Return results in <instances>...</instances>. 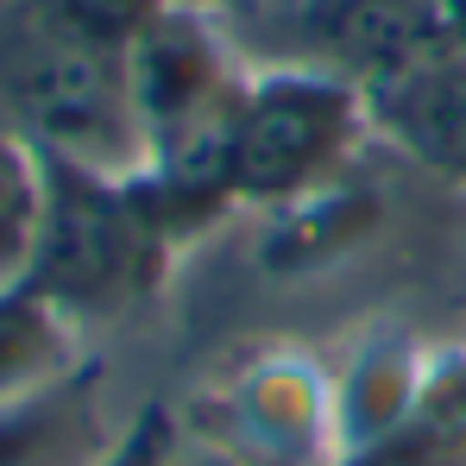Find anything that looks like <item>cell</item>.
Wrapping results in <instances>:
<instances>
[{"instance_id":"obj_3","label":"cell","mask_w":466,"mask_h":466,"mask_svg":"<svg viewBox=\"0 0 466 466\" xmlns=\"http://www.w3.org/2000/svg\"><path fill=\"white\" fill-rule=\"evenodd\" d=\"M372 133L360 82L328 64H265L246 76L239 114L228 139V183L233 202L284 208L315 189L340 183L353 146Z\"/></svg>"},{"instance_id":"obj_12","label":"cell","mask_w":466,"mask_h":466,"mask_svg":"<svg viewBox=\"0 0 466 466\" xmlns=\"http://www.w3.org/2000/svg\"><path fill=\"white\" fill-rule=\"evenodd\" d=\"M101 466H170V416L164 410H139L120 441L101 454Z\"/></svg>"},{"instance_id":"obj_8","label":"cell","mask_w":466,"mask_h":466,"mask_svg":"<svg viewBox=\"0 0 466 466\" xmlns=\"http://www.w3.org/2000/svg\"><path fill=\"white\" fill-rule=\"evenodd\" d=\"M422 372H429V353H416L403 340L366 347L340 372V385H334V466L360 461L366 448H379L410 416V403L422 390Z\"/></svg>"},{"instance_id":"obj_6","label":"cell","mask_w":466,"mask_h":466,"mask_svg":"<svg viewBox=\"0 0 466 466\" xmlns=\"http://www.w3.org/2000/svg\"><path fill=\"white\" fill-rule=\"evenodd\" d=\"M82 334L88 328H76L57 303H45L32 284H6L0 290V410L88 372L95 360Z\"/></svg>"},{"instance_id":"obj_2","label":"cell","mask_w":466,"mask_h":466,"mask_svg":"<svg viewBox=\"0 0 466 466\" xmlns=\"http://www.w3.org/2000/svg\"><path fill=\"white\" fill-rule=\"evenodd\" d=\"M45 164H51L45 228H38L25 284L45 303H57L76 328L120 321L164 284L177 239L164 233L139 177H107V170H82L57 157Z\"/></svg>"},{"instance_id":"obj_1","label":"cell","mask_w":466,"mask_h":466,"mask_svg":"<svg viewBox=\"0 0 466 466\" xmlns=\"http://www.w3.org/2000/svg\"><path fill=\"white\" fill-rule=\"evenodd\" d=\"M0 120L57 164L146 170L127 51L76 32L51 0H0Z\"/></svg>"},{"instance_id":"obj_11","label":"cell","mask_w":466,"mask_h":466,"mask_svg":"<svg viewBox=\"0 0 466 466\" xmlns=\"http://www.w3.org/2000/svg\"><path fill=\"white\" fill-rule=\"evenodd\" d=\"M51 6H57L76 32L101 38V45H114V51H133V45L152 32L177 0H51Z\"/></svg>"},{"instance_id":"obj_5","label":"cell","mask_w":466,"mask_h":466,"mask_svg":"<svg viewBox=\"0 0 466 466\" xmlns=\"http://www.w3.org/2000/svg\"><path fill=\"white\" fill-rule=\"evenodd\" d=\"M461 32V0H315L309 64H328L366 88Z\"/></svg>"},{"instance_id":"obj_10","label":"cell","mask_w":466,"mask_h":466,"mask_svg":"<svg viewBox=\"0 0 466 466\" xmlns=\"http://www.w3.org/2000/svg\"><path fill=\"white\" fill-rule=\"evenodd\" d=\"M45 183H51L45 152L0 120V290L25 284L32 271L38 228H45Z\"/></svg>"},{"instance_id":"obj_4","label":"cell","mask_w":466,"mask_h":466,"mask_svg":"<svg viewBox=\"0 0 466 466\" xmlns=\"http://www.w3.org/2000/svg\"><path fill=\"white\" fill-rule=\"evenodd\" d=\"M372 133H385L397 152L441 170L448 183H466V32L397 64L390 76L366 82Z\"/></svg>"},{"instance_id":"obj_9","label":"cell","mask_w":466,"mask_h":466,"mask_svg":"<svg viewBox=\"0 0 466 466\" xmlns=\"http://www.w3.org/2000/svg\"><path fill=\"white\" fill-rule=\"evenodd\" d=\"M347 466H466V347L429 353L410 416Z\"/></svg>"},{"instance_id":"obj_7","label":"cell","mask_w":466,"mask_h":466,"mask_svg":"<svg viewBox=\"0 0 466 466\" xmlns=\"http://www.w3.org/2000/svg\"><path fill=\"white\" fill-rule=\"evenodd\" d=\"M239 429L271 461L334 466V385L290 360H271L239 385Z\"/></svg>"}]
</instances>
